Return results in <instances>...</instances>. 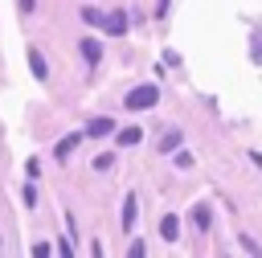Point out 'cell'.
Wrapping results in <instances>:
<instances>
[{
	"label": "cell",
	"mask_w": 262,
	"mask_h": 258,
	"mask_svg": "<svg viewBox=\"0 0 262 258\" xmlns=\"http://www.w3.org/2000/svg\"><path fill=\"white\" fill-rule=\"evenodd\" d=\"M156 102H160V86H156V82L131 86V90H127V98H123V106H131V111H151Z\"/></svg>",
	"instance_id": "6da1fadb"
},
{
	"label": "cell",
	"mask_w": 262,
	"mask_h": 258,
	"mask_svg": "<svg viewBox=\"0 0 262 258\" xmlns=\"http://www.w3.org/2000/svg\"><path fill=\"white\" fill-rule=\"evenodd\" d=\"M82 139H86V131H70L66 139H57V143H53V156H57V160H66V156H70V152H74Z\"/></svg>",
	"instance_id": "7a4b0ae2"
},
{
	"label": "cell",
	"mask_w": 262,
	"mask_h": 258,
	"mask_svg": "<svg viewBox=\"0 0 262 258\" xmlns=\"http://www.w3.org/2000/svg\"><path fill=\"white\" fill-rule=\"evenodd\" d=\"M102 29H106L111 37H123V33H127V12L119 8V12H111V16H102Z\"/></svg>",
	"instance_id": "3957f363"
},
{
	"label": "cell",
	"mask_w": 262,
	"mask_h": 258,
	"mask_svg": "<svg viewBox=\"0 0 262 258\" xmlns=\"http://www.w3.org/2000/svg\"><path fill=\"white\" fill-rule=\"evenodd\" d=\"M78 49H82L86 66H98V61H102V45H98L94 37H82V41H78Z\"/></svg>",
	"instance_id": "277c9868"
},
{
	"label": "cell",
	"mask_w": 262,
	"mask_h": 258,
	"mask_svg": "<svg viewBox=\"0 0 262 258\" xmlns=\"http://www.w3.org/2000/svg\"><path fill=\"white\" fill-rule=\"evenodd\" d=\"M29 70H33V78H37V82H45V78H49V66H45V53H41V49H29Z\"/></svg>",
	"instance_id": "5b68a950"
},
{
	"label": "cell",
	"mask_w": 262,
	"mask_h": 258,
	"mask_svg": "<svg viewBox=\"0 0 262 258\" xmlns=\"http://www.w3.org/2000/svg\"><path fill=\"white\" fill-rule=\"evenodd\" d=\"M160 238H164V242H176V238H180V221H176V213H164V217H160Z\"/></svg>",
	"instance_id": "8992f818"
},
{
	"label": "cell",
	"mask_w": 262,
	"mask_h": 258,
	"mask_svg": "<svg viewBox=\"0 0 262 258\" xmlns=\"http://www.w3.org/2000/svg\"><path fill=\"white\" fill-rule=\"evenodd\" d=\"M135 217H139V201L127 192V201H123V229L131 233V225H135Z\"/></svg>",
	"instance_id": "52a82bcc"
},
{
	"label": "cell",
	"mask_w": 262,
	"mask_h": 258,
	"mask_svg": "<svg viewBox=\"0 0 262 258\" xmlns=\"http://www.w3.org/2000/svg\"><path fill=\"white\" fill-rule=\"evenodd\" d=\"M86 135H94V139H98V135H115V123H111V119H90V123H86Z\"/></svg>",
	"instance_id": "ba28073f"
},
{
	"label": "cell",
	"mask_w": 262,
	"mask_h": 258,
	"mask_svg": "<svg viewBox=\"0 0 262 258\" xmlns=\"http://www.w3.org/2000/svg\"><path fill=\"white\" fill-rule=\"evenodd\" d=\"M139 139H143V131H139V127H127V131H119V139H115V143H119V147H135Z\"/></svg>",
	"instance_id": "9c48e42d"
},
{
	"label": "cell",
	"mask_w": 262,
	"mask_h": 258,
	"mask_svg": "<svg viewBox=\"0 0 262 258\" xmlns=\"http://www.w3.org/2000/svg\"><path fill=\"white\" fill-rule=\"evenodd\" d=\"M180 139H184L180 131H168V135L160 139V152H176V147H180Z\"/></svg>",
	"instance_id": "30bf717a"
},
{
	"label": "cell",
	"mask_w": 262,
	"mask_h": 258,
	"mask_svg": "<svg viewBox=\"0 0 262 258\" xmlns=\"http://www.w3.org/2000/svg\"><path fill=\"white\" fill-rule=\"evenodd\" d=\"M111 168H115V156H111V152L94 156V172H111Z\"/></svg>",
	"instance_id": "8fae6325"
},
{
	"label": "cell",
	"mask_w": 262,
	"mask_h": 258,
	"mask_svg": "<svg viewBox=\"0 0 262 258\" xmlns=\"http://www.w3.org/2000/svg\"><path fill=\"white\" fill-rule=\"evenodd\" d=\"M192 225H196V229H209V209H205V205L192 209Z\"/></svg>",
	"instance_id": "7c38bea8"
},
{
	"label": "cell",
	"mask_w": 262,
	"mask_h": 258,
	"mask_svg": "<svg viewBox=\"0 0 262 258\" xmlns=\"http://www.w3.org/2000/svg\"><path fill=\"white\" fill-rule=\"evenodd\" d=\"M82 20H86V25H102V12H98V8H82Z\"/></svg>",
	"instance_id": "4fadbf2b"
},
{
	"label": "cell",
	"mask_w": 262,
	"mask_h": 258,
	"mask_svg": "<svg viewBox=\"0 0 262 258\" xmlns=\"http://www.w3.org/2000/svg\"><path fill=\"white\" fill-rule=\"evenodd\" d=\"M172 156H176V164H180V168H192V156H188V152H180V147H176Z\"/></svg>",
	"instance_id": "5bb4252c"
},
{
	"label": "cell",
	"mask_w": 262,
	"mask_h": 258,
	"mask_svg": "<svg viewBox=\"0 0 262 258\" xmlns=\"http://www.w3.org/2000/svg\"><path fill=\"white\" fill-rule=\"evenodd\" d=\"M25 172H29V180H37V176H41V164H37V160H29V164H25Z\"/></svg>",
	"instance_id": "9a60e30c"
},
{
	"label": "cell",
	"mask_w": 262,
	"mask_h": 258,
	"mask_svg": "<svg viewBox=\"0 0 262 258\" xmlns=\"http://www.w3.org/2000/svg\"><path fill=\"white\" fill-rule=\"evenodd\" d=\"M25 205H29V209L37 205V188H33V184H25Z\"/></svg>",
	"instance_id": "2e32d148"
}]
</instances>
